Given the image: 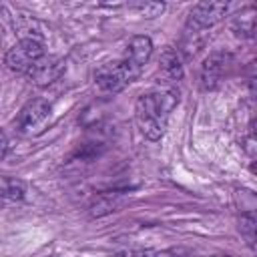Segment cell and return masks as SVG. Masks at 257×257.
I'll use <instances>...</instances> for the list:
<instances>
[{
  "label": "cell",
  "instance_id": "cell-1",
  "mask_svg": "<svg viewBox=\"0 0 257 257\" xmlns=\"http://www.w3.org/2000/svg\"><path fill=\"white\" fill-rule=\"evenodd\" d=\"M177 102H179V90L171 84L139 96L135 104V116L141 133L149 141H159L165 135L169 114L177 106Z\"/></svg>",
  "mask_w": 257,
  "mask_h": 257
},
{
  "label": "cell",
  "instance_id": "cell-2",
  "mask_svg": "<svg viewBox=\"0 0 257 257\" xmlns=\"http://www.w3.org/2000/svg\"><path fill=\"white\" fill-rule=\"evenodd\" d=\"M141 74L143 68L122 56L120 60L98 66L94 72V84L102 94H116L122 88H126L131 82H135Z\"/></svg>",
  "mask_w": 257,
  "mask_h": 257
},
{
  "label": "cell",
  "instance_id": "cell-3",
  "mask_svg": "<svg viewBox=\"0 0 257 257\" xmlns=\"http://www.w3.org/2000/svg\"><path fill=\"white\" fill-rule=\"evenodd\" d=\"M44 56V44L38 38H22L12 44L4 56V64L12 72L26 74L36 60Z\"/></svg>",
  "mask_w": 257,
  "mask_h": 257
},
{
  "label": "cell",
  "instance_id": "cell-4",
  "mask_svg": "<svg viewBox=\"0 0 257 257\" xmlns=\"http://www.w3.org/2000/svg\"><path fill=\"white\" fill-rule=\"evenodd\" d=\"M229 10V4L227 2H221V0H211V2H199L191 8L189 12V18H187V28H193V30H199V32H205L209 28H213L217 22H221L225 18Z\"/></svg>",
  "mask_w": 257,
  "mask_h": 257
},
{
  "label": "cell",
  "instance_id": "cell-5",
  "mask_svg": "<svg viewBox=\"0 0 257 257\" xmlns=\"http://www.w3.org/2000/svg\"><path fill=\"white\" fill-rule=\"evenodd\" d=\"M231 66V54L229 52H223V50H215L211 52L205 62L201 64V88L203 90H215L223 76L227 74Z\"/></svg>",
  "mask_w": 257,
  "mask_h": 257
},
{
  "label": "cell",
  "instance_id": "cell-6",
  "mask_svg": "<svg viewBox=\"0 0 257 257\" xmlns=\"http://www.w3.org/2000/svg\"><path fill=\"white\" fill-rule=\"evenodd\" d=\"M48 112H50V104L44 98H32L16 114L14 128L18 133H32V128H36L38 124H42L46 120Z\"/></svg>",
  "mask_w": 257,
  "mask_h": 257
},
{
  "label": "cell",
  "instance_id": "cell-7",
  "mask_svg": "<svg viewBox=\"0 0 257 257\" xmlns=\"http://www.w3.org/2000/svg\"><path fill=\"white\" fill-rule=\"evenodd\" d=\"M62 72H64V60L58 56L44 54L40 60H36L32 64V68L26 72V76L34 86H48L54 80H58Z\"/></svg>",
  "mask_w": 257,
  "mask_h": 257
},
{
  "label": "cell",
  "instance_id": "cell-8",
  "mask_svg": "<svg viewBox=\"0 0 257 257\" xmlns=\"http://www.w3.org/2000/svg\"><path fill=\"white\" fill-rule=\"evenodd\" d=\"M151 54H153V40L149 36H133L131 42L126 44L124 58L131 60L133 64L145 68V64L151 58Z\"/></svg>",
  "mask_w": 257,
  "mask_h": 257
},
{
  "label": "cell",
  "instance_id": "cell-9",
  "mask_svg": "<svg viewBox=\"0 0 257 257\" xmlns=\"http://www.w3.org/2000/svg\"><path fill=\"white\" fill-rule=\"evenodd\" d=\"M161 72L167 78V82H179L183 78V64H181V56L177 50L167 48L161 54Z\"/></svg>",
  "mask_w": 257,
  "mask_h": 257
},
{
  "label": "cell",
  "instance_id": "cell-10",
  "mask_svg": "<svg viewBox=\"0 0 257 257\" xmlns=\"http://www.w3.org/2000/svg\"><path fill=\"white\" fill-rule=\"evenodd\" d=\"M26 195V185L24 181L16 179V177H0V199L6 203H14V201H22Z\"/></svg>",
  "mask_w": 257,
  "mask_h": 257
},
{
  "label": "cell",
  "instance_id": "cell-11",
  "mask_svg": "<svg viewBox=\"0 0 257 257\" xmlns=\"http://www.w3.org/2000/svg\"><path fill=\"white\" fill-rule=\"evenodd\" d=\"M231 28H233V32L237 36L251 38L253 36V30H255V10H253V6H249L243 12L235 14L233 20H231Z\"/></svg>",
  "mask_w": 257,
  "mask_h": 257
},
{
  "label": "cell",
  "instance_id": "cell-12",
  "mask_svg": "<svg viewBox=\"0 0 257 257\" xmlns=\"http://www.w3.org/2000/svg\"><path fill=\"white\" fill-rule=\"evenodd\" d=\"M120 201H122V197H120V193H116V191H112V193H102V195H98L96 199H94V203H92V215H106V213H110V211H116V207L120 205Z\"/></svg>",
  "mask_w": 257,
  "mask_h": 257
},
{
  "label": "cell",
  "instance_id": "cell-13",
  "mask_svg": "<svg viewBox=\"0 0 257 257\" xmlns=\"http://www.w3.org/2000/svg\"><path fill=\"white\" fill-rule=\"evenodd\" d=\"M241 233L245 235L249 247H253V241H255V215L249 211V213H243L241 215V225H239Z\"/></svg>",
  "mask_w": 257,
  "mask_h": 257
},
{
  "label": "cell",
  "instance_id": "cell-14",
  "mask_svg": "<svg viewBox=\"0 0 257 257\" xmlns=\"http://www.w3.org/2000/svg\"><path fill=\"white\" fill-rule=\"evenodd\" d=\"M128 8L139 10L145 16H161L165 10V4L163 2H137V4H128Z\"/></svg>",
  "mask_w": 257,
  "mask_h": 257
},
{
  "label": "cell",
  "instance_id": "cell-15",
  "mask_svg": "<svg viewBox=\"0 0 257 257\" xmlns=\"http://www.w3.org/2000/svg\"><path fill=\"white\" fill-rule=\"evenodd\" d=\"M159 257H193V255L187 253V251H183V249H169V251L159 253Z\"/></svg>",
  "mask_w": 257,
  "mask_h": 257
},
{
  "label": "cell",
  "instance_id": "cell-16",
  "mask_svg": "<svg viewBox=\"0 0 257 257\" xmlns=\"http://www.w3.org/2000/svg\"><path fill=\"white\" fill-rule=\"evenodd\" d=\"M6 153H8V137L4 131H0V161L6 157Z\"/></svg>",
  "mask_w": 257,
  "mask_h": 257
},
{
  "label": "cell",
  "instance_id": "cell-17",
  "mask_svg": "<svg viewBox=\"0 0 257 257\" xmlns=\"http://www.w3.org/2000/svg\"><path fill=\"white\" fill-rule=\"evenodd\" d=\"M2 205H4V201H2V199H0V207H2Z\"/></svg>",
  "mask_w": 257,
  "mask_h": 257
}]
</instances>
